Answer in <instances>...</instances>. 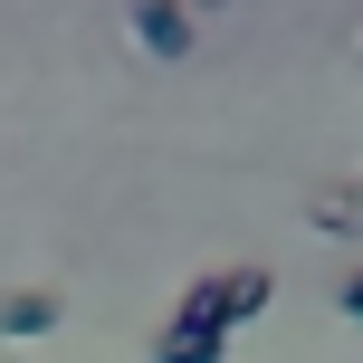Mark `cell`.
Wrapping results in <instances>:
<instances>
[{
	"label": "cell",
	"mask_w": 363,
	"mask_h": 363,
	"mask_svg": "<svg viewBox=\"0 0 363 363\" xmlns=\"http://www.w3.org/2000/svg\"><path fill=\"white\" fill-rule=\"evenodd\" d=\"M268 296H277V277L249 258V268H211V277H191V296H182V306H201L220 335H239L249 315H268Z\"/></svg>",
	"instance_id": "obj_1"
},
{
	"label": "cell",
	"mask_w": 363,
	"mask_h": 363,
	"mask_svg": "<svg viewBox=\"0 0 363 363\" xmlns=\"http://www.w3.org/2000/svg\"><path fill=\"white\" fill-rule=\"evenodd\" d=\"M125 19H134V48L144 57H191V38H201L191 0H125Z\"/></svg>",
	"instance_id": "obj_2"
},
{
	"label": "cell",
	"mask_w": 363,
	"mask_h": 363,
	"mask_svg": "<svg viewBox=\"0 0 363 363\" xmlns=\"http://www.w3.org/2000/svg\"><path fill=\"white\" fill-rule=\"evenodd\" d=\"M220 354H230V335H220L201 306H172L163 335H153V363H220Z\"/></svg>",
	"instance_id": "obj_3"
},
{
	"label": "cell",
	"mask_w": 363,
	"mask_h": 363,
	"mask_svg": "<svg viewBox=\"0 0 363 363\" xmlns=\"http://www.w3.org/2000/svg\"><path fill=\"white\" fill-rule=\"evenodd\" d=\"M57 315H67V296H57V287H10V296H0V335H10V345L57 335Z\"/></svg>",
	"instance_id": "obj_4"
},
{
	"label": "cell",
	"mask_w": 363,
	"mask_h": 363,
	"mask_svg": "<svg viewBox=\"0 0 363 363\" xmlns=\"http://www.w3.org/2000/svg\"><path fill=\"white\" fill-rule=\"evenodd\" d=\"M315 230H363V191H315Z\"/></svg>",
	"instance_id": "obj_5"
},
{
	"label": "cell",
	"mask_w": 363,
	"mask_h": 363,
	"mask_svg": "<svg viewBox=\"0 0 363 363\" xmlns=\"http://www.w3.org/2000/svg\"><path fill=\"white\" fill-rule=\"evenodd\" d=\"M345 315H354V325H363V268L345 277Z\"/></svg>",
	"instance_id": "obj_6"
},
{
	"label": "cell",
	"mask_w": 363,
	"mask_h": 363,
	"mask_svg": "<svg viewBox=\"0 0 363 363\" xmlns=\"http://www.w3.org/2000/svg\"><path fill=\"white\" fill-rule=\"evenodd\" d=\"M191 10H220V0H191Z\"/></svg>",
	"instance_id": "obj_7"
}]
</instances>
